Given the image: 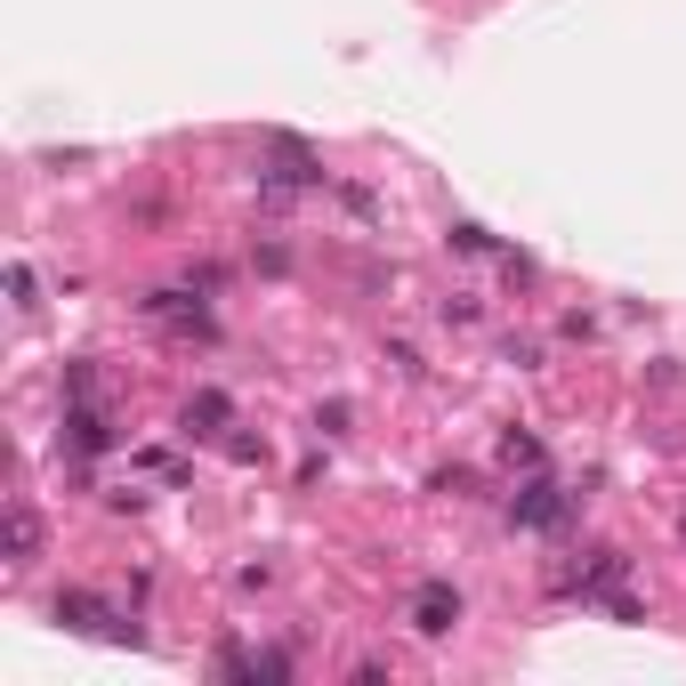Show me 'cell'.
Instances as JSON below:
<instances>
[{
  "instance_id": "cell-11",
  "label": "cell",
  "mask_w": 686,
  "mask_h": 686,
  "mask_svg": "<svg viewBox=\"0 0 686 686\" xmlns=\"http://www.w3.org/2000/svg\"><path fill=\"white\" fill-rule=\"evenodd\" d=\"M9 299H16V307H25V316H33V307H40V299H33V267H9Z\"/></svg>"
},
{
  "instance_id": "cell-4",
  "label": "cell",
  "mask_w": 686,
  "mask_h": 686,
  "mask_svg": "<svg viewBox=\"0 0 686 686\" xmlns=\"http://www.w3.org/2000/svg\"><path fill=\"white\" fill-rule=\"evenodd\" d=\"M267 162H275V170H267V186H275V194H291V186H316L323 170H316V154H307L299 138H267Z\"/></svg>"
},
{
  "instance_id": "cell-8",
  "label": "cell",
  "mask_w": 686,
  "mask_h": 686,
  "mask_svg": "<svg viewBox=\"0 0 686 686\" xmlns=\"http://www.w3.org/2000/svg\"><path fill=\"white\" fill-rule=\"evenodd\" d=\"M0 542H9V566H33L40 557V517L25 501H9V525H0Z\"/></svg>"
},
{
  "instance_id": "cell-2",
  "label": "cell",
  "mask_w": 686,
  "mask_h": 686,
  "mask_svg": "<svg viewBox=\"0 0 686 686\" xmlns=\"http://www.w3.org/2000/svg\"><path fill=\"white\" fill-rule=\"evenodd\" d=\"M566 493H557L549 485V476H525V485H517L509 493V517H517V525H533V533H549V525H566Z\"/></svg>"
},
{
  "instance_id": "cell-12",
  "label": "cell",
  "mask_w": 686,
  "mask_h": 686,
  "mask_svg": "<svg viewBox=\"0 0 686 686\" xmlns=\"http://www.w3.org/2000/svg\"><path fill=\"white\" fill-rule=\"evenodd\" d=\"M452 243H461V251H493V235H485L476 218H461V226H452Z\"/></svg>"
},
{
  "instance_id": "cell-9",
  "label": "cell",
  "mask_w": 686,
  "mask_h": 686,
  "mask_svg": "<svg viewBox=\"0 0 686 686\" xmlns=\"http://www.w3.org/2000/svg\"><path fill=\"white\" fill-rule=\"evenodd\" d=\"M218 428H226V397H218V388H202V397L186 404V436H218Z\"/></svg>"
},
{
  "instance_id": "cell-7",
  "label": "cell",
  "mask_w": 686,
  "mask_h": 686,
  "mask_svg": "<svg viewBox=\"0 0 686 686\" xmlns=\"http://www.w3.org/2000/svg\"><path fill=\"white\" fill-rule=\"evenodd\" d=\"M66 445H73V452H106V445H114L106 412H97V404H66Z\"/></svg>"
},
{
  "instance_id": "cell-10",
  "label": "cell",
  "mask_w": 686,
  "mask_h": 686,
  "mask_svg": "<svg viewBox=\"0 0 686 686\" xmlns=\"http://www.w3.org/2000/svg\"><path fill=\"white\" fill-rule=\"evenodd\" d=\"M501 461H509V469H542V445H533L525 428H509V436H501Z\"/></svg>"
},
{
  "instance_id": "cell-1",
  "label": "cell",
  "mask_w": 686,
  "mask_h": 686,
  "mask_svg": "<svg viewBox=\"0 0 686 686\" xmlns=\"http://www.w3.org/2000/svg\"><path fill=\"white\" fill-rule=\"evenodd\" d=\"M145 323H162L170 340H218V323H211V307L202 299H186V291H145Z\"/></svg>"
},
{
  "instance_id": "cell-5",
  "label": "cell",
  "mask_w": 686,
  "mask_h": 686,
  "mask_svg": "<svg viewBox=\"0 0 686 686\" xmlns=\"http://www.w3.org/2000/svg\"><path fill=\"white\" fill-rule=\"evenodd\" d=\"M57 622H73V630H106V638H138L130 622H121L114 606H97L90 590H66V598H57Z\"/></svg>"
},
{
  "instance_id": "cell-3",
  "label": "cell",
  "mask_w": 686,
  "mask_h": 686,
  "mask_svg": "<svg viewBox=\"0 0 686 686\" xmlns=\"http://www.w3.org/2000/svg\"><path fill=\"white\" fill-rule=\"evenodd\" d=\"M452 622H461V590H452V581H421V590H412V630L445 638Z\"/></svg>"
},
{
  "instance_id": "cell-6",
  "label": "cell",
  "mask_w": 686,
  "mask_h": 686,
  "mask_svg": "<svg viewBox=\"0 0 686 686\" xmlns=\"http://www.w3.org/2000/svg\"><path fill=\"white\" fill-rule=\"evenodd\" d=\"M218 671H226V678H291V662H283L275 647H235V638H226V647H218Z\"/></svg>"
}]
</instances>
